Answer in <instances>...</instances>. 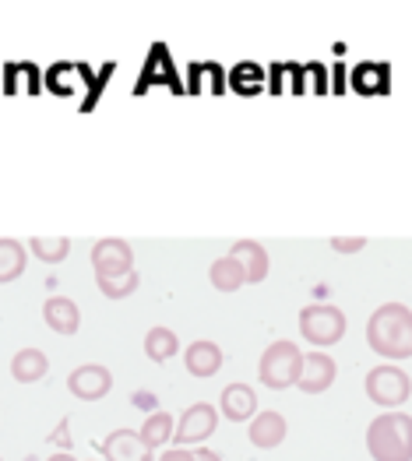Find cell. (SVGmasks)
Masks as SVG:
<instances>
[{
    "label": "cell",
    "instance_id": "cell-1",
    "mask_svg": "<svg viewBox=\"0 0 412 461\" xmlns=\"http://www.w3.org/2000/svg\"><path fill=\"white\" fill-rule=\"evenodd\" d=\"M367 346L384 359H409L412 310L406 303H380L367 321Z\"/></svg>",
    "mask_w": 412,
    "mask_h": 461
},
{
    "label": "cell",
    "instance_id": "cell-2",
    "mask_svg": "<svg viewBox=\"0 0 412 461\" xmlns=\"http://www.w3.org/2000/svg\"><path fill=\"white\" fill-rule=\"evenodd\" d=\"M367 451L374 461H412V416L380 412L367 426Z\"/></svg>",
    "mask_w": 412,
    "mask_h": 461
},
{
    "label": "cell",
    "instance_id": "cell-3",
    "mask_svg": "<svg viewBox=\"0 0 412 461\" xmlns=\"http://www.w3.org/2000/svg\"><path fill=\"white\" fill-rule=\"evenodd\" d=\"M303 370V352L297 342L289 339H279L264 348L261 363H258V377L268 391H286V387H297Z\"/></svg>",
    "mask_w": 412,
    "mask_h": 461
},
{
    "label": "cell",
    "instance_id": "cell-4",
    "mask_svg": "<svg viewBox=\"0 0 412 461\" xmlns=\"http://www.w3.org/2000/svg\"><path fill=\"white\" fill-rule=\"evenodd\" d=\"M363 387H367V398H371L374 405H380V409H398V405L409 402V394H412L409 374H406L398 363H380V366H374V370L367 374Z\"/></svg>",
    "mask_w": 412,
    "mask_h": 461
},
{
    "label": "cell",
    "instance_id": "cell-5",
    "mask_svg": "<svg viewBox=\"0 0 412 461\" xmlns=\"http://www.w3.org/2000/svg\"><path fill=\"white\" fill-rule=\"evenodd\" d=\"M300 335L317 348H332L345 335V313L335 303H310L300 310Z\"/></svg>",
    "mask_w": 412,
    "mask_h": 461
},
{
    "label": "cell",
    "instance_id": "cell-6",
    "mask_svg": "<svg viewBox=\"0 0 412 461\" xmlns=\"http://www.w3.org/2000/svg\"><path fill=\"white\" fill-rule=\"evenodd\" d=\"M215 426H219L215 405H208V402H194L190 409L180 412V420H177L173 444H177V447H201V444L215 433Z\"/></svg>",
    "mask_w": 412,
    "mask_h": 461
},
{
    "label": "cell",
    "instance_id": "cell-7",
    "mask_svg": "<svg viewBox=\"0 0 412 461\" xmlns=\"http://www.w3.org/2000/svg\"><path fill=\"white\" fill-rule=\"evenodd\" d=\"M68 391L81 402H99L113 391V374L103 363H81L68 374Z\"/></svg>",
    "mask_w": 412,
    "mask_h": 461
},
{
    "label": "cell",
    "instance_id": "cell-8",
    "mask_svg": "<svg viewBox=\"0 0 412 461\" xmlns=\"http://www.w3.org/2000/svg\"><path fill=\"white\" fill-rule=\"evenodd\" d=\"M92 268L96 275H127L134 271V250L127 240L106 236L99 243H92Z\"/></svg>",
    "mask_w": 412,
    "mask_h": 461
},
{
    "label": "cell",
    "instance_id": "cell-9",
    "mask_svg": "<svg viewBox=\"0 0 412 461\" xmlns=\"http://www.w3.org/2000/svg\"><path fill=\"white\" fill-rule=\"evenodd\" d=\"M338 377V366H335V356H328V352H303V370H300V387L303 394H321V391H328V387L335 384Z\"/></svg>",
    "mask_w": 412,
    "mask_h": 461
},
{
    "label": "cell",
    "instance_id": "cell-10",
    "mask_svg": "<svg viewBox=\"0 0 412 461\" xmlns=\"http://www.w3.org/2000/svg\"><path fill=\"white\" fill-rule=\"evenodd\" d=\"M219 412L229 423H251L258 416V391L243 381H233L219 394Z\"/></svg>",
    "mask_w": 412,
    "mask_h": 461
},
{
    "label": "cell",
    "instance_id": "cell-11",
    "mask_svg": "<svg viewBox=\"0 0 412 461\" xmlns=\"http://www.w3.org/2000/svg\"><path fill=\"white\" fill-rule=\"evenodd\" d=\"M223 363H225V352L215 346V342H208V339L190 342L188 352H184V366H188L190 377H197V381L215 377V374L223 370Z\"/></svg>",
    "mask_w": 412,
    "mask_h": 461
},
{
    "label": "cell",
    "instance_id": "cell-12",
    "mask_svg": "<svg viewBox=\"0 0 412 461\" xmlns=\"http://www.w3.org/2000/svg\"><path fill=\"white\" fill-rule=\"evenodd\" d=\"M106 461H155V451H149L138 437V429H113L99 444Z\"/></svg>",
    "mask_w": 412,
    "mask_h": 461
},
{
    "label": "cell",
    "instance_id": "cell-13",
    "mask_svg": "<svg viewBox=\"0 0 412 461\" xmlns=\"http://www.w3.org/2000/svg\"><path fill=\"white\" fill-rule=\"evenodd\" d=\"M286 433H289V423H286V416H282V412H275V409L258 412V416L251 420V426H247L251 444H254V447H261V451H275V447L286 440Z\"/></svg>",
    "mask_w": 412,
    "mask_h": 461
},
{
    "label": "cell",
    "instance_id": "cell-14",
    "mask_svg": "<svg viewBox=\"0 0 412 461\" xmlns=\"http://www.w3.org/2000/svg\"><path fill=\"white\" fill-rule=\"evenodd\" d=\"M229 258L243 268V275H247V285H258V282H264L268 278V250H264L258 240H236L233 247H229Z\"/></svg>",
    "mask_w": 412,
    "mask_h": 461
},
{
    "label": "cell",
    "instance_id": "cell-15",
    "mask_svg": "<svg viewBox=\"0 0 412 461\" xmlns=\"http://www.w3.org/2000/svg\"><path fill=\"white\" fill-rule=\"evenodd\" d=\"M42 321H46V328L57 331V335H78V328H81V310H78V303L68 300V296H50V300L42 303Z\"/></svg>",
    "mask_w": 412,
    "mask_h": 461
},
{
    "label": "cell",
    "instance_id": "cell-16",
    "mask_svg": "<svg viewBox=\"0 0 412 461\" xmlns=\"http://www.w3.org/2000/svg\"><path fill=\"white\" fill-rule=\"evenodd\" d=\"M46 374H50V359H46L42 348H18L11 356V377L18 384H36Z\"/></svg>",
    "mask_w": 412,
    "mask_h": 461
},
{
    "label": "cell",
    "instance_id": "cell-17",
    "mask_svg": "<svg viewBox=\"0 0 412 461\" xmlns=\"http://www.w3.org/2000/svg\"><path fill=\"white\" fill-rule=\"evenodd\" d=\"M173 429H177V420L169 412H151L149 420L142 423V429H138V437H142V444L149 451H159V447L173 444Z\"/></svg>",
    "mask_w": 412,
    "mask_h": 461
},
{
    "label": "cell",
    "instance_id": "cell-18",
    "mask_svg": "<svg viewBox=\"0 0 412 461\" xmlns=\"http://www.w3.org/2000/svg\"><path fill=\"white\" fill-rule=\"evenodd\" d=\"M177 352H180V339H177L173 328H162V324L149 328V335H145V356H149L151 363H166Z\"/></svg>",
    "mask_w": 412,
    "mask_h": 461
},
{
    "label": "cell",
    "instance_id": "cell-19",
    "mask_svg": "<svg viewBox=\"0 0 412 461\" xmlns=\"http://www.w3.org/2000/svg\"><path fill=\"white\" fill-rule=\"evenodd\" d=\"M25 265H29L25 243H18V240H0V285L22 278Z\"/></svg>",
    "mask_w": 412,
    "mask_h": 461
},
{
    "label": "cell",
    "instance_id": "cell-20",
    "mask_svg": "<svg viewBox=\"0 0 412 461\" xmlns=\"http://www.w3.org/2000/svg\"><path fill=\"white\" fill-rule=\"evenodd\" d=\"M208 278H212V285H215L219 293H236V289H243V285H247V275H243V268H240V265H236L229 254L212 261Z\"/></svg>",
    "mask_w": 412,
    "mask_h": 461
},
{
    "label": "cell",
    "instance_id": "cell-21",
    "mask_svg": "<svg viewBox=\"0 0 412 461\" xmlns=\"http://www.w3.org/2000/svg\"><path fill=\"white\" fill-rule=\"evenodd\" d=\"M29 250L36 254L39 261H46V265H60L71 254V240L68 236H32Z\"/></svg>",
    "mask_w": 412,
    "mask_h": 461
},
{
    "label": "cell",
    "instance_id": "cell-22",
    "mask_svg": "<svg viewBox=\"0 0 412 461\" xmlns=\"http://www.w3.org/2000/svg\"><path fill=\"white\" fill-rule=\"evenodd\" d=\"M96 285L106 300H127L138 285H142V275L138 271H127V275H96Z\"/></svg>",
    "mask_w": 412,
    "mask_h": 461
},
{
    "label": "cell",
    "instance_id": "cell-23",
    "mask_svg": "<svg viewBox=\"0 0 412 461\" xmlns=\"http://www.w3.org/2000/svg\"><path fill=\"white\" fill-rule=\"evenodd\" d=\"M328 243H332V250H335V254H360V250L367 247V240H363V236H332Z\"/></svg>",
    "mask_w": 412,
    "mask_h": 461
},
{
    "label": "cell",
    "instance_id": "cell-24",
    "mask_svg": "<svg viewBox=\"0 0 412 461\" xmlns=\"http://www.w3.org/2000/svg\"><path fill=\"white\" fill-rule=\"evenodd\" d=\"M155 461H194V447H169V451H162Z\"/></svg>",
    "mask_w": 412,
    "mask_h": 461
},
{
    "label": "cell",
    "instance_id": "cell-25",
    "mask_svg": "<svg viewBox=\"0 0 412 461\" xmlns=\"http://www.w3.org/2000/svg\"><path fill=\"white\" fill-rule=\"evenodd\" d=\"M194 461H223V455H215L212 447L201 444V447H194Z\"/></svg>",
    "mask_w": 412,
    "mask_h": 461
},
{
    "label": "cell",
    "instance_id": "cell-26",
    "mask_svg": "<svg viewBox=\"0 0 412 461\" xmlns=\"http://www.w3.org/2000/svg\"><path fill=\"white\" fill-rule=\"evenodd\" d=\"M46 461H78L75 455H68V451H60V455H53V458H46Z\"/></svg>",
    "mask_w": 412,
    "mask_h": 461
},
{
    "label": "cell",
    "instance_id": "cell-27",
    "mask_svg": "<svg viewBox=\"0 0 412 461\" xmlns=\"http://www.w3.org/2000/svg\"><path fill=\"white\" fill-rule=\"evenodd\" d=\"M0 461H4V458H0Z\"/></svg>",
    "mask_w": 412,
    "mask_h": 461
}]
</instances>
